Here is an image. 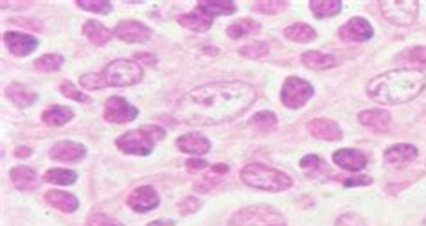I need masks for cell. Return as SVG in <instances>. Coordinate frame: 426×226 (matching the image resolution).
Wrapping results in <instances>:
<instances>
[{"mask_svg":"<svg viewBox=\"0 0 426 226\" xmlns=\"http://www.w3.org/2000/svg\"><path fill=\"white\" fill-rule=\"evenodd\" d=\"M60 90H62V94L65 97H68V99H72V101H77V102H90L92 99L88 96H85L83 91L77 90L74 85H72L71 81H65L62 83V87H60Z\"/></svg>","mask_w":426,"mask_h":226,"instance_id":"cell-37","label":"cell"},{"mask_svg":"<svg viewBox=\"0 0 426 226\" xmlns=\"http://www.w3.org/2000/svg\"><path fill=\"white\" fill-rule=\"evenodd\" d=\"M137 115H139V110L123 97L115 96L106 101L105 121L112 122V124H128V122L135 121Z\"/></svg>","mask_w":426,"mask_h":226,"instance_id":"cell-9","label":"cell"},{"mask_svg":"<svg viewBox=\"0 0 426 226\" xmlns=\"http://www.w3.org/2000/svg\"><path fill=\"white\" fill-rule=\"evenodd\" d=\"M29 154H31V150H29V147H16V150H14V156H16V158H27Z\"/></svg>","mask_w":426,"mask_h":226,"instance_id":"cell-46","label":"cell"},{"mask_svg":"<svg viewBox=\"0 0 426 226\" xmlns=\"http://www.w3.org/2000/svg\"><path fill=\"white\" fill-rule=\"evenodd\" d=\"M284 2H261V4L255 5V10L263 11V13H268V15H275L279 10H283Z\"/></svg>","mask_w":426,"mask_h":226,"instance_id":"cell-43","label":"cell"},{"mask_svg":"<svg viewBox=\"0 0 426 226\" xmlns=\"http://www.w3.org/2000/svg\"><path fill=\"white\" fill-rule=\"evenodd\" d=\"M160 205V197H158L157 190L149 185H142V187L135 188L134 193L128 196V207L131 210L139 212V214H146V212L153 210Z\"/></svg>","mask_w":426,"mask_h":226,"instance_id":"cell-12","label":"cell"},{"mask_svg":"<svg viewBox=\"0 0 426 226\" xmlns=\"http://www.w3.org/2000/svg\"><path fill=\"white\" fill-rule=\"evenodd\" d=\"M407 61L412 63V65H417V67H426V47H414L412 51H408L407 54Z\"/></svg>","mask_w":426,"mask_h":226,"instance_id":"cell-40","label":"cell"},{"mask_svg":"<svg viewBox=\"0 0 426 226\" xmlns=\"http://www.w3.org/2000/svg\"><path fill=\"white\" fill-rule=\"evenodd\" d=\"M313 87L302 77H288L281 90V101L290 110H299L313 97Z\"/></svg>","mask_w":426,"mask_h":226,"instance_id":"cell-8","label":"cell"},{"mask_svg":"<svg viewBox=\"0 0 426 226\" xmlns=\"http://www.w3.org/2000/svg\"><path fill=\"white\" fill-rule=\"evenodd\" d=\"M177 22L180 25H184L186 29L197 31V33H205V31H209L212 27V16L205 15V13L200 10L184 13V15L178 16Z\"/></svg>","mask_w":426,"mask_h":226,"instance_id":"cell-20","label":"cell"},{"mask_svg":"<svg viewBox=\"0 0 426 226\" xmlns=\"http://www.w3.org/2000/svg\"><path fill=\"white\" fill-rule=\"evenodd\" d=\"M197 10L203 11L205 15L214 18V16L234 15L236 4L234 2H230V0H205V2H198Z\"/></svg>","mask_w":426,"mask_h":226,"instance_id":"cell-27","label":"cell"},{"mask_svg":"<svg viewBox=\"0 0 426 226\" xmlns=\"http://www.w3.org/2000/svg\"><path fill=\"white\" fill-rule=\"evenodd\" d=\"M423 226H426V219H425V225H423Z\"/></svg>","mask_w":426,"mask_h":226,"instance_id":"cell-50","label":"cell"},{"mask_svg":"<svg viewBox=\"0 0 426 226\" xmlns=\"http://www.w3.org/2000/svg\"><path fill=\"white\" fill-rule=\"evenodd\" d=\"M4 42L10 48V53L13 56H29L31 53H34L38 48V40L31 36V34L18 33V31H10V33L4 34Z\"/></svg>","mask_w":426,"mask_h":226,"instance_id":"cell-14","label":"cell"},{"mask_svg":"<svg viewBox=\"0 0 426 226\" xmlns=\"http://www.w3.org/2000/svg\"><path fill=\"white\" fill-rule=\"evenodd\" d=\"M166 137V131L158 126H142L139 130L128 131L117 139V147L126 154H137V156H148L153 151L155 144Z\"/></svg>","mask_w":426,"mask_h":226,"instance_id":"cell-4","label":"cell"},{"mask_svg":"<svg viewBox=\"0 0 426 226\" xmlns=\"http://www.w3.org/2000/svg\"><path fill=\"white\" fill-rule=\"evenodd\" d=\"M79 83L86 90H101V88L106 87L103 74H85V76H82Z\"/></svg>","mask_w":426,"mask_h":226,"instance_id":"cell-38","label":"cell"},{"mask_svg":"<svg viewBox=\"0 0 426 226\" xmlns=\"http://www.w3.org/2000/svg\"><path fill=\"white\" fill-rule=\"evenodd\" d=\"M144 76V70L139 63L131 59H115L108 63L103 70V79L106 87H131L135 83H139Z\"/></svg>","mask_w":426,"mask_h":226,"instance_id":"cell-6","label":"cell"},{"mask_svg":"<svg viewBox=\"0 0 426 226\" xmlns=\"http://www.w3.org/2000/svg\"><path fill=\"white\" fill-rule=\"evenodd\" d=\"M76 5L90 13H97V15H106L112 11V4L108 0H77Z\"/></svg>","mask_w":426,"mask_h":226,"instance_id":"cell-36","label":"cell"},{"mask_svg":"<svg viewBox=\"0 0 426 226\" xmlns=\"http://www.w3.org/2000/svg\"><path fill=\"white\" fill-rule=\"evenodd\" d=\"M302 63L312 70H329L338 65V59L333 54H324L318 51H308L302 54Z\"/></svg>","mask_w":426,"mask_h":226,"instance_id":"cell-23","label":"cell"},{"mask_svg":"<svg viewBox=\"0 0 426 226\" xmlns=\"http://www.w3.org/2000/svg\"><path fill=\"white\" fill-rule=\"evenodd\" d=\"M417 154H419L417 147H414L412 144H396L385 151L384 160L390 165H405L416 160Z\"/></svg>","mask_w":426,"mask_h":226,"instance_id":"cell-21","label":"cell"},{"mask_svg":"<svg viewBox=\"0 0 426 226\" xmlns=\"http://www.w3.org/2000/svg\"><path fill=\"white\" fill-rule=\"evenodd\" d=\"M43 180L47 183H53V185H72V183H76L77 174L68 169H51L43 174Z\"/></svg>","mask_w":426,"mask_h":226,"instance_id":"cell-32","label":"cell"},{"mask_svg":"<svg viewBox=\"0 0 426 226\" xmlns=\"http://www.w3.org/2000/svg\"><path fill=\"white\" fill-rule=\"evenodd\" d=\"M200 207H201L200 199H197V197H192V196L184 197L182 201L178 203V210H180V214H184V216L197 212Z\"/></svg>","mask_w":426,"mask_h":226,"instance_id":"cell-41","label":"cell"},{"mask_svg":"<svg viewBox=\"0 0 426 226\" xmlns=\"http://www.w3.org/2000/svg\"><path fill=\"white\" fill-rule=\"evenodd\" d=\"M333 162L338 167L345 169V171L358 173V171H362L365 165L369 164V158H367V154L358 150H340L333 153Z\"/></svg>","mask_w":426,"mask_h":226,"instance_id":"cell-15","label":"cell"},{"mask_svg":"<svg viewBox=\"0 0 426 226\" xmlns=\"http://www.w3.org/2000/svg\"><path fill=\"white\" fill-rule=\"evenodd\" d=\"M72 119H74V111L71 108H67V106H51V108H47L42 113V121L47 126H54V128L65 126Z\"/></svg>","mask_w":426,"mask_h":226,"instance_id":"cell-26","label":"cell"},{"mask_svg":"<svg viewBox=\"0 0 426 226\" xmlns=\"http://www.w3.org/2000/svg\"><path fill=\"white\" fill-rule=\"evenodd\" d=\"M310 10L315 15V18H329L336 16L342 10V2L338 0H313L310 2Z\"/></svg>","mask_w":426,"mask_h":226,"instance_id":"cell-30","label":"cell"},{"mask_svg":"<svg viewBox=\"0 0 426 226\" xmlns=\"http://www.w3.org/2000/svg\"><path fill=\"white\" fill-rule=\"evenodd\" d=\"M114 34L119 40L126 44H146L151 38V29L142 22H135V20H125L115 25Z\"/></svg>","mask_w":426,"mask_h":226,"instance_id":"cell-10","label":"cell"},{"mask_svg":"<svg viewBox=\"0 0 426 226\" xmlns=\"http://www.w3.org/2000/svg\"><path fill=\"white\" fill-rule=\"evenodd\" d=\"M5 94L13 101V104H16L18 108H29V106L34 104V101L38 99L36 91L27 88L25 85H20V83H11L8 90H5Z\"/></svg>","mask_w":426,"mask_h":226,"instance_id":"cell-24","label":"cell"},{"mask_svg":"<svg viewBox=\"0 0 426 226\" xmlns=\"http://www.w3.org/2000/svg\"><path fill=\"white\" fill-rule=\"evenodd\" d=\"M63 65L62 54H45L42 58L34 61V68L40 72H56Z\"/></svg>","mask_w":426,"mask_h":226,"instance_id":"cell-34","label":"cell"},{"mask_svg":"<svg viewBox=\"0 0 426 226\" xmlns=\"http://www.w3.org/2000/svg\"><path fill=\"white\" fill-rule=\"evenodd\" d=\"M83 34H85L88 42L97 47H103L112 40V31L106 29L105 25L97 22V20H88L85 25H83Z\"/></svg>","mask_w":426,"mask_h":226,"instance_id":"cell-25","label":"cell"},{"mask_svg":"<svg viewBox=\"0 0 426 226\" xmlns=\"http://www.w3.org/2000/svg\"><path fill=\"white\" fill-rule=\"evenodd\" d=\"M177 145L180 151L195 154V156H201V154H205L211 151V142H209V139L201 135V133H197V131L186 133V135L180 137V139L177 140Z\"/></svg>","mask_w":426,"mask_h":226,"instance_id":"cell-17","label":"cell"},{"mask_svg":"<svg viewBox=\"0 0 426 226\" xmlns=\"http://www.w3.org/2000/svg\"><path fill=\"white\" fill-rule=\"evenodd\" d=\"M426 88V76L417 68H398L379 74L367 85V96L379 104H405Z\"/></svg>","mask_w":426,"mask_h":226,"instance_id":"cell-2","label":"cell"},{"mask_svg":"<svg viewBox=\"0 0 426 226\" xmlns=\"http://www.w3.org/2000/svg\"><path fill=\"white\" fill-rule=\"evenodd\" d=\"M268 53L270 47L266 42H254V44H249L240 48L241 56L249 59H263L264 56H268Z\"/></svg>","mask_w":426,"mask_h":226,"instance_id":"cell-35","label":"cell"},{"mask_svg":"<svg viewBox=\"0 0 426 226\" xmlns=\"http://www.w3.org/2000/svg\"><path fill=\"white\" fill-rule=\"evenodd\" d=\"M284 36L292 42H297V44H308V42H313L316 38V33L313 27H310L308 24H292L288 25L284 29Z\"/></svg>","mask_w":426,"mask_h":226,"instance_id":"cell-28","label":"cell"},{"mask_svg":"<svg viewBox=\"0 0 426 226\" xmlns=\"http://www.w3.org/2000/svg\"><path fill=\"white\" fill-rule=\"evenodd\" d=\"M335 226H367L365 219L355 212H345L336 219Z\"/></svg>","mask_w":426,"mask_h":226,"instance_id":"cell-39","label":"cell"},{"mask_svg":"<svg viewBox=\"0 0 426 226\" xmlns=\"http://www.w3.org/2000/svg\"><path fill=\"white\" fill-rule=\"evenodd\" d=\"M301 167L302 171H306L308 176H313V178H324V176L329 174L327 164L321 156H316V154H308V156H304L301 160Z\"/></svg>","mask_w":426,"mask_h":226,"instance_id":"cell-29","label":"cell"},{"mask_svg":"<svg viewBox=\"0 0 426 226\" xmlns=\"http://www.w3.org/2000/svg\"><path fill=\"white\" fill-rule=\"evenodd\" d=\"M45 201L51 207L56 208V210L65 212V214H72V212H76L77 207H79L77 197L71 193H63V190H49L45 194Z\"/></svg>","mask_w":426,"mask_h":226,"instance_id":"cell-22","label":"cell"},{"mask_svg":"<svg viewBox=\"0 0 426 226\" xmlns=\"http://www.w3.org/2000/svg\"><path fill=\"white\" fill-rule=\"evenodd\" d=\"M261 31V25L258 22L250 18H243L240 22H234L227 27V34H229L232 40H240L243 36H250V34H258Z\"/></svg>","mask_w":426,"mask_h":226,"instance_id":"cell-31","label":"cell"},{"mask_svg":"<svg viewBox=\"0 0 426 226\" xmlns=\"http://www.w3.org/2000/svg\"><path fill=\"white\" fill-rule=\"evenodd\" d=\"M255 88L243 81H218L192 88L173 108L175 119L186 124L214 126L234 121L254 104Z\"/></svg>","mask_w":426,"mask_h":226,"instance_id":"cell-1","label":"cell"},{"mask_svg":"<svg viewBox=\"0 0 426 226\" xmlns=\"http://www.w3.org/2000/svg\"><path fill=\"white\" fill-rule=\"evenodd\" d=\"M51 158L56 162H65V164H76L79 160L85 158L86 147L72 140H62L51 147Z\"/></svg>","mask_w":426,"mask_h":226,"instance_id":"cell-13","label":"cell"},{"mask_svg":"<svg viewBox=\"0 0 426 226\" xmlns=\"http://www.w3.org/2000/svg\"><path fill=\"white\" fill-rule=\"evenodd\" d=\"M211 171L214 174H227L229 173V167H227V165H223V164H216V165H212Z\"/></svg>","mask_w":426,"mask_h":226,"instance_id":"cell-47","label":"cell"},{"mask_svg":"<svg viewBox=\"0 0 426 226\" xmlns=\"http://www.w3.org/2000/svg\"><path fill=\"white\" fill-rule=\"evenodd\" d=\"M308 131L312 133L315 139L318 140H329V142H336V140L342 139V130L340 126L336 124L335 121H329V119H313L310 124H308Z\"/></svg>","mask_w":426,"mask_h":226,"instance_id":"cell-16","label":"cell"},{"mask_svg":"<svg viewBox=\"0 0 426 226\" xmlns=\"http://www.w3.org/2000/svg\"><path fill=\"white\" fill-rule=\"evenodd\" d=\"M379 10L384 13L385 20L392 25L408 27L416 22L419 4L416 0H384L379 2Z\"/></svg>","mask_w":426,"mask_h":226,"instance_id":"cell-7","label":"cell"},{"mask_svg":"<svg viewBox=\"0 0 426 226\" xmlns=\"http://www.w3.org/2000/svg\"><path fill=\"white\" fill-rule=\"evenodd\" d=\"M358 121L365 126V128H369L373 131H387L388 126H390V113L385 110H378V108H374V110H364L362 113L358 115Z\"/></svg>","mask_w":426,"mask_h":226,"instance_id":"cell-18","label":"cell"},{"mask_svg":"<svg viewBox=\"0 0 426 226\" xmlns=\"http://www.w3.org/2000/svg\"><path fill=\"white\" fill-rule=\"evenodd\" d=\"M137 59H142L146 63H155L153 56H148V54H137Z\"/></svg>","mask_w":426,"mask_h":226,"instance_id":"cell-49","label":"cell"},{"mask_svg":"<svg viewBox=\"0 0 426 226\" xmlns=\"http://www.w3.org/2000/svg\"><path fill=\"white\" fill-rule=\"evenodd\" d=\"M187 169L189 171H201V169H205L207 167V162L205 160H200V158H191V160H187Z\"/></svg>","mask_w":426,"mask_h":226,"instance_id":"cell-45","label":"cell"},{"mask_svg":"<svg viewBox=\"0 0 426 226\" xmlns=\"http://www.w3.org/2000/svg\"><path fill=\"white\" fill-rule=\"evenodd\" d=\"M250 126H252L254 130L261 131V133H268V131L275 130V126H277V117L273 115L272 111H259V113H255V115L250 119Z\"/></svg>","mask_w":426,"mask_h":226,"instance_id":"cell-33","label":"cell"},{"mask_svg":"<svg viewBox=\"0 0 426 226\" xmlns=\"http://www.w3.org/2000/svg\"><path fill=\"white\" fill-rule=\"evenodd\" d=\"M241 180L249 187L268 190V193H283L292 187V178L283 171L268 167L263 164H249L241 171Z\"/></svg>","mask_w":426,"mask_h":226,"instance_id":"cell-3","label":"cell"},{"mask_svg":"<svg viewBox=\"0 0 426 226\" xmlns=\"http://www.w3.org/2000/svg\"><path fill=\"white\" fill-rule=\"evenodd\" d=\"M373 180L369 176H358V178H347L344 182L345 187H358V185H371Z\"/></svg>","mask_w":426,"mask_h":226,"instance_id":"cell-44","label":"cell"},{"mask_svg":"<svg viewBox=\"0 0 426 226\" xmlns=\"http://www.w3.org/2000/svg\"><path fill=\"white\" fill-rule=\"evenodd\" d=\"M229 226H288L279 210L268 205H250L230 217Z\"/></svg>","mask_w":426,"mask_h":226,"instance_id":"cell-5","label":"cell"},{"mask_svg":"<svg viewBox=\"0 0 426 226\" xmlns=\"http://www.w3.org/2000/svg\"><path fill=\"white\" fill-rule=\"evenodd\" d=\"M338 34H340V38L344 40V42H349V44H360V42H367V40L373 38V25L367 22L365 18H362V16H355V18H351L347 20L344 25L340 27V31H338Z\"/></svg>","mask_w":426,"mask_h":226,"instance_id":"cell-11","label":"cell"},{"mask_svg":"<svg viewBox=\"0 0 426 226\" xmlns=\"http://www.w3.org/2000/svg\"><path fill=\"white\" fill-rule=\"evenodd\" d=\"M88 226H123L117 219L106 216V214H94L88 221Z\"/></svg>","mask_w":426,"mask_h":226,"instance_id":"cell-42","label":"cell"},{"mask_svg":"<svg viewBox=\"0 0 426 226\" xmlns=\"http://www.w3.org/2000/svg\"><path fill=\"white\" fill-rule=\"evenodd\" d=\"M11 182L18 190H24V193H29V190H34L38 187V174L36 171L31 167H24V165H18V167L11 169Z\"/></svg>","mask_w":426,"mask_h":226,"instance_id":"cell-19","label":"cell"},{"mask_svg":"<svg viewBox=\"0 0 426 226\" xmlns=\"http://www.w3.org/2000/svg\"><path fill=\"white\" fill-rule=\"evenodd\" d=\"M148 226H175V221L173 219H158V221H153V223H149Z\"/></svg>","mask_w":426,"mask_h":226,"instance_id":"cell-48","label":"cell"}]
</instances>
